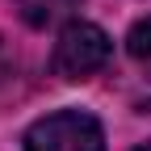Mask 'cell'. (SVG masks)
Returning a JSON list of instances; mask_svg holds the SVG:
<instances>
[{
	"label": "cell",
	"instance_id": "obj_1",
	"mask_svg": "<svg viewBox=\"0 0 151 151\" xmlns=\"http://www.w3.org/2000/svg\"><path fill=\"white\" fill-rule=\"evenodd\" d=\"M109 55H113L109 34L97 21L71 17V21H63L59 38H55L50 67H55V76H63V80H88V76H97L109 63Z\"/></svg>",
	"mask_w": 151,
	"mask_h": 151
},
{
	"label": "cell",
	"instance_id": "obj_2",
	"mask_svg": "<svg viewBox=\"0 0 151 151\" xmlns=\"http://www.w3.org/2000/svg\"><path fill=\"white\" fill-rule=\"evenodd\" d=\"M25 151H105V130L88 109H55L25 130Z\"/></svg>",
	"mask_w": 151,
	"mask_h": 151
},
{
	"label": "cell",
	"instance_id": "obj_5",
	"mask_svg": "<svg viewBox=\"0 0 151 151\" xmlns=\"http://www.w3.org/2000/svg\"><path fill=\"white\" fill-rule=\"evenodd\" d=\"M139 151H151V139H147V143H143V147H139Z\"/></svg>",
	"mask_w": 151,
	"mask_h": 151
},
{
	"label": "cell",
	"instance_id": "obj_3",
	"mask_svg": "<svg viewBox=\"0 0 151 151\" xmlns=\"http://www.w3.org/2000/svg\"><path fill=\"white\" fill-rule=\"evenodd\" d=\"M80 4V0H17V9H21V17L34 25V29H42V25H55V21H63V17ZM71 21V17H67Z\"/></svg>",
	"mask_w": 151,
	"mask_h": 151
},
{
	"label": "cell",
	"instance_id": "obj_4",
	"mask_svg": "<svg viewBox=\"0 0 151 151\" xmlns=\"http://www.w3.org/2000/svg\"><path fill=\"white\" fill-rule=\"evenodd\" d=\"M126 50H130V59L151 63V17H143V21L130 25V34H126Z\"/></svg>",
	"mask_w": 151,
	"mask_h": 151
}]
</instances>
